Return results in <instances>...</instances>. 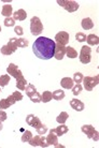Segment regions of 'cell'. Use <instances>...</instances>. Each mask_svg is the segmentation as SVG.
I'll return each instance as SVG.
<instances>
[{
	"label": "cell",
	"instance_id": "e0dca14e",
	"mask_svg": "<svg viewBox=\"0 0 99 148\" xmlns=\"http://www.w3.org/2000/svg\"><path fill=\"white\" fill-rule=\"evenodd\" d=\"M68 127L65 126V123H62L60 126H58L56 129H53V131H54V133L57 135V136H62V135H64V134H66L67 132H68Z\"/></svg>",
	"mask_w": 99,
	"mask_h": 148
},
{
	"label": "cell",
	"instance_id": "484cf974",
	"mask_svg": "<svg viewBox=\"0 0 99 148\" xmlns=\"http://www.w3.org/2000/svg\"><path fill=\"white\" fill-rule=\"evenodd\" d=\"M8 46L11 48L13 53L16 51V48H17V39L16 38H11L10 40H9V43H8Z\"/></svg>",
	"mask_w": 99,
	"mask_h": 148
},
{
	"label": "cell",
	"instance_id": "ba28073f",
	"mask_svg": "<svg viewBox=\"0 0 99 148\" xmlns=\"http://www.w3.org/2000/svg\"><path fill=\"white\" fill-rule=\"evenodd\" d=\"M69 39H70L69 34H68V32H66V31H60V32H58V34L55 36L56 42H57L58 44L64 45V46H66V45L68 44Z\"/></svg>",
	"mask_w": 99,
	"mask_h": 148
},
{
	"label": "cell",
	"instance_id": "ab89813d",
	"mask_svg": "<svg viewBox=\"0 0 99 148\" xmlns=\"http://www.w3.org/2000/svg\"><path fill=\"white\" fill-rule=\"evenodd\" d=\"M7 119V114H6V112L3 110H0V121L2 122L4 121Z\"/></svg>",
	"mask_w": 99,
	"mask_h": 148
},
{
	"label": "cell",
	"instance_id": "7bdbcfd3",
	"mask_svg": "<svg viewBox=\"0 0 99 148\" xmlns=\"http://www.w3.org/2000/svg\"><path fill=\"white\" fill-rule=\"evenodd\" d=\"M0 91H1V87H0Z\"/></svg>",
	"mask_w": 99,
	"mask_h": 148
},
{
	"label": "cell",
	"instance_id": "52a82bcc",
	"mask_svg": "<svg viewBox=\"0 0 99 148\" xmlns=\"http://www.w3.org/2000/svg\"><path fill=\"white\" fill-rule=\"evenodd\" d=\"M33 147H37V146H40V147H48V142H46V137H44L43 135H35L30 138V141L28 142Z\"/></svg>",
	"mask_w": 99,
	"mask_h": 148
},
{
	"label": "cell",
	"instance_id": "44dd1931",
	"mask_svg": "<svg viewBox=\"0 0 99 148\" xmlns=\"http://www.w3.org/2000/svg\"><path fill=\"white\" fill-rule=\"evenodd\" d=\"M1 14L6 16V17H10L13 13H12V5L10 4H4L2 7V11H1Z\"/></svg>",
	"mask_w": 99,
	"mask_h": 148
},
{
	"label": "cell",
	"instance_id": "e575fe53",
	"mask_svg": "<svg viewBox=\"0 0 99 148\" xmlns=\"http://www.w3.org/2000/svg\"><path fill=\"white\" fill-rule=\"evenodd\" d=\"M28 46V40L26 39H17V47H27Z\"/></svg>",
	"mask_w": 99,
	"mask_h": 148
},
{
	"label": "cell",
	"instance_id": "9c48e42d",
	"mask_svg": "<svg viewBox=\"0 0 99 148\" xmlns=\"http://www.w3.org/2000/svg\"><path fill=\"white\" fill-rule=\"evenodd\" d=\"M7 72H8V74H10L12 77H14V78H17L23 75L22 71L19 70V67H17L16 64H14V63H10V64H9V67L7 68Z\"/></svg>",
	"mask_w": 99,
	"mask_h": 148
},
{
	"label": "cell",
	"instance_id": "603a6c76",
	"mask_svg": "<svg viewBox=\"0 0 99 148\" xmlns=\"http://www.w3.org/2000/svg\"><path fill=\"white\" fill-rule=\"evenodd\" d=\"M68 117H69L68 113H66V112H62V113H60V114L57 116V118H56V121L58 122L59 125H62V123H65V122L67 121Z\"/></svg>",
	"mask_w": 99,
	"mask_h": 148
},
{
	"label": "cell",
	"instance_id": "7402d4cb",
	"mask_svg": "<svg viewBox=\"0 0 99 148\" xmlns=\"http://www.w3.org/2000/svg\"><path fill=\"white\" fill-rule=\"evenodd\" d=\"M66 55L68 58H77L78 57V52L74 49L73 47H71V46H67L66 47Z\"/></svg>",
	"mask_w": 99,
	"mask_h": 148
},
{
	"label": "cell",
	"instance_id": "277c9868",
	"mask_svg": "<svg viewBox=\"0 0 99 148\" xmlns=\"http://www.w3.org/2000/svg\"><path fill=\"white\" fill-rule=\"evenodd\" d=\"M91 53H92V48L89 47V46L84 45V46L81 47V53H80L79 59H80V61L83 63V64H87V63L91 62V60H92Z\"/></svg>",
	"mask_w": 99,
	"mask_h": 148
},
{
	"label": "cell",
	"instance_id": "83f0119b",
	"mask_svg": "<svg viewBox=\"0 0 99 148\" xmlns=\"http://www.w3.org/2000/svg\"><path fill=\"white\" fill-rule=\"evenodd\" d=\"M31 137H33V133H31L30 131H28V130H26L25 132H24V134L22 135V142L27 143V142L30 141Z\"/></svg>",
	"mask_w": 99,
	"mask_h": 148
},
{
	"label": "cell",
	"instance_id": "2e32d148",
	"mask_svg": "<svg viewBox=\"0 0 99 148\" xmlns=\"http://www.w3.org/2000/svg\"><path fill=\"white\" fill-rule=\"evenodd\" d=\"M26 86H27V81H26V78L24 77V75L16 78V87H17V89L24 91L26 88Z\"/></svg>",
	"mask_w": 99,
	"mask_h": 148
},
{
	"label": "cell",
	"instance_id": "d590c367",
	"mask_svg": "<svg viewBox=\"0 0 99 148\" xmlns=\"http://www.w3.org/2000/svg\"><path fill=\"white\" fill-rule=\"evenodd\" d=\"M72 93H73L74 96H78V95H80L81 91H82V86L80 84H77V85H74L72 87Z\"/></svg>",
	"mask_w": 99,
	"mask_h": 148
},
{
	"label": "cell",
	"instance_id": "5b68a950",
	"mask_svg": "<svg viewBox=\"0 0 99 148\" xmlns=\"http://www.w3.org/2000/svg\"><path fill=\"white\" fill-rule=\"evenodd\" d=\"M57 3L59 5H62L66 11H68L69 13H72V12H75L78 11V9L80 8L79 3L75 2V1H72V0H58L57 1Z\"/></svg>",
	"mask_w": 99,
	"mask_h": 148
},
{
	"label": "cell",
	"instance_id": "d6986e66",
	"mask_svg": "<svg viewBox=\"0 0 99 148\" xmlns=\"http://www.w3.org/2000/svg\"><path fill=\"white\" fill-rule=\"evenodd\" d=\"M52 98L56 101H60L65 98V91L62 90V89H58V90H55L54 92L52 93Z\"/></svg>",
	"mask_w": 99,
	"mask_h": 148
},
{
	"label": "cell",
	"instance_id": "f1b7e54d",
	"mask_svg": "<svg viewBox=\"0 0 99 148\" xmlns=\"http://www.w3.org/2000/svg\"><path fill=\"white\" fill-rule=\"evenodd\" d=\"M36 130H37V133L39 134V135H43V134L46 133V131H48V127L45 126V125H43V123H41L40 126L38 127Z\"/></svg>",
	"mask_w": 99,
	"mask_h": 148
},
{
	"label": "cell",
	"instance_id": "5bb4252c",
	"mask_svg": "<svg viewBox=\"0 0 99 148\" xmlns=\"http://www.w3.org/2000/svg\"><path fill=\"white\" fill-rule=\"evenodd\" d=\"M60 85L64 89H71L74 86V82L72 78L70 77H64L60 81Z\"/></svg>",
	"mask_w": 99,
	"mask_h": 148
},
{
	"label": "cell",
	"instance_id": "9a60e30c",
	"mask_svg": "<svg viewBox=\"0 0 99 148\" xmlns=\"http://www.w3.org/2000/svg\"><path fill=\"white\" fill-rule=\"evenodd\" d=\"M26 17H27V13L23 9H19V10L13 13V19L14 21H25Z\"/></svg>",
	"mask_w": 99,
	"mask_h": 148
},
{
	"label": "cell",
	"instance_id": "ac0fdd59",
	"mask_svg": "<svg viewBox=\"0 0 99 148\" xmlns=\"http://www.w3.org/2000/svg\"><path fill=\"white\" fill-rule=\"evenodd\" d=\"M81 25H82V28H83L84 30H89L94 27V23H93V21L89 18V17H86V18L82 19Z\"/></svg>",
	"mask_w": 99,
	"mask_h": 148
},
{
	"label": "cell",
	"instance_id": "8d00e7d4",
	"mask_svg": "<svg viewBox=\"0 0 99 148\" xmlns=\"http://www.w3.org/2000/svg\"><path fill=\"white\" fill-rule=\"evenodd\" d=\"M12 97H13V99H14L15 101H21L23 100V95L19 91H14V92L11 95Z\"/></svg>",
	"mask_w": 99,
	"mask_h": 148
},
{
	"label": "cell",
	"instance_id": "3957f363",
	"mask_svg": "<svg viewBox=\"0 0 99 148\" xmlns=\"http://www.w3.org/2000/svg\"><path fill=\"white\" fill-rule=\"evenodd\" d=\"M81 130H82L83 133L86 134V136H87L88 138H91V140H93V141H95V142H98V140H99L98 131H97L93 126H91V125H84V126H82Z\"/></svg>",
	"mask_w": 99,
	"mask_h": 148
},
{
	"label": "cell",
	"instance_id": "74e56055",
	"mask_svg": "<svg viewBox=\"0 0 99 148\" xmlns=\"http://www.w3.org/2000/svg\"><path fill=\"white\" fill-rule=\"evenodd\" d=\"M75 39H77L79 42H84V41H86V36H85L83 32H78V34H75Z\"/></svg>",
	"mask_w": 99,
	"mask_h": 148
},
{
	"label": "cell",
	"instance_id": "ffe728a7",
	"mask_svg": "<svg viewBox=\"0 0 99 148\" xmlns=\"http://www.w3.org/2000/svg\"><path fill=\"white\" fill-rule=\"evenodd\" d=\"M86 41H87L88 45H98L99 44V38L96 34H89L86 37Z\"/></svg>",
	"mask_w": 99,
	"mask_h": 148
},
{
	"label": "cell",
	"instance_id": "8fae6325",
	"mask_svg": "<svg viewBox=\"0 0 99 148\" xmlns=\"http://www.w3.org/2000/svg\"><path fill=\"white\" fill-rule=\"evenodd\" d=\"M66 55V46L62 44H55V52H54V57L57 60H62Z\"/></svg>",
	"mask_w": 99,
	"mask_h": 148
},
{
	"label": "cell",
	"instance_id": "4316f807",
	"mask_svg": "<svg viewBox=\"0 0 99 148\" xmlns=\"http://www.w3.org/2000/svg\"><path fill=\"white\" fill-rule=\"evenodd\" d=\"M25 91H26V96L30 97L35 92H37V88H36L33 85H27L25 88Z\"/></svg>",
	"mask_w": 99,
	"mask_h": 148
},
{
	"label": "cell",
	"instance_id": "8992f818",
	"mask_svg": "<svg viewBox=\"0 0 99 148\" xmlns=\"http://www.w3.org/2000/svg\"><path fill=\"white\" fill-rule=\"evenodd\" d=\"M82 82H83V84H84V88L86 89L87 91H92L93 89L98 85L99 76L98 75H96V76H94V77L86 76V77H83V81Z\"/></svg>",
	"mask_w": 99,
	"mask_h": 148
},
{
	"label": "cell",
	"instance_id": "1f68e13d",
	"mask_svg": "<svg viewBox=\"0 0 99 148\" xmlns=\"http://www.w3.org/2000/svg\"><path fill=\"white\" fill-rule=\"evenodd\" d=\"M1 54L6 56H9V55H11V54H13V51H12L8 45H3V46L1 47Z\"/></svg>",
	"mask_w": 99,
	"mask_h": 148
},
{
	"label": "cell",
	"instance_id": "cb8c5ba5",
	"mask_svg": "<svg viewBox=\"0 0 99 148\" xmlns=\"http://www.w3.org/2000/svg\"><path fill=\"white\" fill-rule=\"evenodd\" d=\"M10 75L9 74H3V75H1L0 76V87H6V86L10 83Z\"/></svg>",
	"mask_w": 99,
	"mask_h": 148
},
{
	"label": "cell",
	"instance_id": "4fadbf2b",
	"mask_svg": "<svg viewBox=\"0 0 99 148\" xmlns=\"http://www.w3.org/2000/svg\"><path fill=\"white\" fill-rule=\"evenodd\" d=\"M70 106L73 108L74 111L78 112H82L84 110V103L82 101L78 100V99H72L70 101Z\"/></svg>",
	"mask_w": 99,
	"mask_h": 148
},
{
	"label": "cell",
	"instance_id": "7a4b0ae2",
	"mask_svg": "<svg viewBox=\"0 0 99 148\" xmlns=\"http://www.w3.org/2000/svg\"><path fill=\"white\" fill-rule=\"evenodd\" d=\"M30 31H31L33 36H39L43 31V25H42L40 18L37 16H33L30 19Z\"/></svg>",
	"mask_w": 99,
	"mask_h": 148
},
{
	"label": "cell",
	"instance_id": "b9f144b4",
	"mask_svg": "<svg viewBox=\"0 0 99 148\" xmlns=\"http://www.w3.org/2000/svg\"><path fill=\"white\" fill-rule=\"evenodd\" d=\"M0 31H1V27H0Z\"/></svg>",
	"mask_w": 99,
	"mask_h": 148
},
{
	"label": "cell",
	"instance_id": "836d02e7",
	"mask_svg": "<svg viewBox=\"0 0 99 148\" xmlns=\"http://www.w3.org/2000/svg\"><path fill=\"white\" fill-rule=\"evenodd\" d=\"M4 26L6 27H13L15 26V21L12 17H6L4 19Z\"/></svg>",
	"mask_w": 99,
	"mask_h": 148
},
{
	"label": "cell",
	"instance_id": "7c38bea8",
	"mask_svg": "<svg viewBox=\"0 0 99 148\" xmlns=\"http://www.w3.org/2000/svg\"><path fill=\"white\" fill-rule=\"evenodd\" d=\"M26 122H27L29 126L33 127L35 129H37L38 127L42 123V122L40 121V119L38 118L37 116H35V115H33V114L28 115V116L26 117Z\"/></svg>",
	"mask_w": 99,
	"mask_h": 148
},
{
	"label": "cell",
	"instance_id": "6da1fadb",
	"mask_svg": "<svg viewBox=\"0 0 99 148\" xmlns=\"http://www.w3.org/2000/svg\"><path fill=\"white\" fill-rule=\"evenodd\" d=\"M55 44V42L48 38L39 37L33 45V52L38 58L48 60L52 57H54Z\"/></svg>",
	"mask_w": 99,
	"mask_h": 148
},
{
	"label": "cell",
	"instance_id": "60d3db41",
	"mask_svg": "<svg viewBox=\"0 0 99 148\" xmlns=\"http://www.w3.org/2000/svg\"><path fill=\"white\" fill-rule=\"evenodd\" d=\"M7 100L9 101L10 103H11V105H13V104L16 103V101H15L14 99H13V97H12V96H9V97H8V98H7Z\"/></svg>",
	"mask_w": 99,
	"mask_h": 148
},
{
	"label": "cell",
	"instance_id": "f35d334b",
	"mask_svg": "<svg viewBox=\"0 0 99 148\" xmlns=\"http://www.w3.org/2000/svg\"><path fill=\"white\" fill-rule=\"evenodd\" d=\"M14 32L17 36H23V34H24V31H23V28L21 26H16L14 28Z\"/></svg>",
	"mask_w": 99,
	"mask_h": 148
},
{
	"label": "cell",
	"instance_id": "4dcf8cb0",
	"mask_svg": "<svg viewBox=\"0 0 99 148\" xmlns=\"http://www.w3.org/2000/svg\"><path fill=\"white\" fill-rule=\"evenodd\" d=\"M10 106H12L11 103L7 100V99H2L0 100V110H6V108H9Z\"/></svg>",
	"mask_w": 99,
	"mask_h": 148
},
{
	"label": "cell",
	"instance_id": "d6a6232c",
	"mask_svg": "<svg viewBox=\"0 0 99 148\" xmlns=\"http://www.w3.org/2000/svg\"><path fill=\"white\" fill-rule=\"evenodd\" d=\"M29 98L33 103H39V102H41V95H39V92H35Z\"/></svg>",
	"mask_w": 99,
	"mask_h": 148
},
{
	"label": "cell",
	"instance_id": "d4e9b609",
	"mask_svg": "<svg viewBox=\"0 0 99 148\" xmlns=\"http://www.w3.org/2000/svg\"><path fill=\"white\" fill-rule=\"evenodd\" d=\"M52 100V92L51 91H43V93L41 95V102L43 103H48Z\"/></svg>",
	"mask_w": 99,
	"mask_h": 148
},
{
	"label": "cell",
	"instance_id": "30bf717a",
	"mask_svg": "<svg viewBox=\"0 0 99 148\" xmlns=\"http://www.w3.org/2000/svg\"><path fill=\"white\" fill-rule=\"evenodd\" d=\"M46 142L48 146H55V147H62V145L58 144V136L54 133L53 129L50 131V134L46 136Z\"/></svg>",
	"mask_w": 99,
	"mask_h": 148
},
{
	"label": "cell",
	"instance_id": "f546056e",
	"mask_svg": "<svg viewBox=\"0 0 99 148\" xmlns=\"http://www.w3.org/2000/svg\"><path fill=\"white\" fill-rule=\"evenodd\" d=\"M73 82L74 83H77V84H80V83H82V81H83V74L80 73V72H77V73L73 74Z\"/></svg>",
	"mask_w": 99,
	"mask_h": 148
}]
</instances>
